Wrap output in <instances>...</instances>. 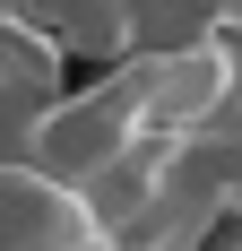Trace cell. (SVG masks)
<instances>
[{"label": "cell", "instance_id": "3957f363", "mask_svg": "<svg viewBox=\"0 0 242 251\" xmlns=\"http://www.w3.org/2000/svg\"><path fill=\"white\" fill-rule=\"evenodd\" d=\"M61 61H121L130 52V0H9Z\"/></svg>", "mask_w": 242, "mask_h": 251}, {"label": "cell", "instance_id": "7a4b0ae2", "mask_svg": "<svg viewBox=\"0 0 242 251\" xmlns=\"http://www.w3.org/2000/svg\"><path fill=\"white\" fill-rule=\"evenodd\" d=\"M0 251H113V234L70 182L0 156Z\"/></svg>", "mask_w": 242, "mask_h": 251}, {"label": "cell", "instance_id": "6da1fadb", "mask_svg": "<svg viewBox=\"0 0 242 251\" xmlns=\"http://www.w3.org/2000/svg\"><path fill=\"white\" fill-rule=\"evenodd\" d=\"M139 139H156V130L139 122L130 87L104 70L96 87H61V96H52V113L35 122V139H26V165L52 174V182H70L78 200H87V191H96V182L113 174Z\"/></svg>", "mask_w": 242, "mask_h": 251}]
</instances>
